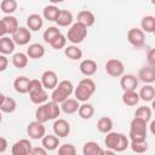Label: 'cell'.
Listing matches in <instances>:
<instances>
[{"label":"cell","instance_id":"6da1fadb","mask_svg":"<svg viewBox=\"0 0 155 155\" xmlns=\"http://www.w3.org/2000/svg\"><path fill=\"white\" fill-rule=\"evenodd\" d=\"M94 92H96L94 81L90 78H85V79L80 80L78 86L74 88L73 93L75 94V99H78L79 102H87Z\"/></svg>","mask_w":155,"mask_h":155},{"label":"cell","instance_id":"7a4b0ae2","mask_svg":"<svg viewBox=\"0 0 155 155\" xmlns=\"http://www.w3.org/2000/svg\"><path fill=\"white\" fill-rule=\"evenodd\" d=\"M73 92H74V85H73V82L70 80H62L52 90L51 101L61 104L63 101H65L67 98H69Z\"/></svg>","mask_w":155,"mask_h":155},{"label":"cell","instance_id":"3957f363","mask_svg":"<svg viewBox=\"0 0 155 155\" xmlns=\"http://www.w3.org/2000/svg\"><path fill=\"white\" fill-rule=\"evenodd\" d=\"M148 134V122L139 117H133L130 124V139L131 140H143L147 139Z\"/></svg>","mask_w":155,"mask_h":155},{"label":"cell","instance_id":"277c9868","mask_svg":"<svg viewBox=\"0 0 155 155\" xmlns=\"http://www.w3.org/2000/svg\"><path fill=\"white\" fill-rule=\"evenodd\" d=\"M87 36V27H85L82 23L76 22L73 23L70 25V28L68 29V34H67V39L73 44V45H78L80 42H82Z\"/></svg>","mask_w":155,"mask_h":155},{"label":"cell","instance_id":"5b68a950","mask_svg":"<svg viewBox=\"0 0 155 155\" xmlns=\"http://www.w3.org/2000/svg\"><path fill=\"white\" fill-rule=\"evenodd\" d=\"M127 40L133 47L139 48L145 42V33L139 28H131L127 31Z\"/></svg>","mask_w":155,"mask_h":155},{"label":"cell","instance_id":"8992f818","mask_svg":"<svg viewBox=\"0 0 155 155\" xmlns=\"http://www.w3.org/2000/svg\"><path fill=\"white\" fill-rule=\"evenodd\" d=\"M105 71L108 75L110 76H114V78H119L124 74L125 71V67H124V63L119 59H115V58H110L105 63Z\"/></svg>","mask_w":155,"mask_h":155},{"label":"cell","instance_id":"52a82bcc","mask_svg":"<svg viewBox=\"0 0 155 155\" xmlns=\"http://www.w3.org/2000/svg\"><path fill=\"white\" fill-rule=\"evenodd\" d=\"M27 133L31 139H41L46 134V128L42 122L39 121H31L27 126Z\"/></svg>","mask_w":155,"mask_h":155},{"label":"cell","instance_id":"ba28073f","mask_svg":"<svg viewBox=\"0 0 155 155\" xmlns=\"http://www.w3.org/2000/svg\"><path fill=\"white\" fill-rule=\"evenodd\" d=\"M31 39V33L28 28L25 27H18L17 30L12 34V40L16 45H19V46H23V45H27L29 44Z\"/></svg>","mask_w":155,"mask_h":155},{"label":"cell","instance_id":"9c48e42d","mask_svg":"<svg viewBox=\"0 0 155 155\" xmlns=\"http://www.w3.org/2000/svg\"><path fill=\"white\" fill-rule=\"evenodd\" d=\"M31 143L29 139H19L17 140L12 148H11V154L12 155H30V151H31Z\"/></svg>","mask_w":155,"mask_h":155},{"label":"cell","instance_id":"30bf717a","mask_svg":"<svg viewBox=\"0 0 155 155\" xmlns=\"http://www.w3.org/2000/svg\"><path fill=\"white\" fill-rule=\"evenodd\" d=\"M52 127H53L54 134L59 138H64V137L69 136V133H70V125L64 119H58V117L54 119Z\"/></svg>","mask_w":155,"mask_h":155},{"label":"cell","instance_id":"8fae6325","mask_svg":"<svg viewBox=\"0 0 155 155\" xmlns=\"http://www.w3.org/2000/svg\"><path fill=\"white\" fill-rule=\"evenodd\" d=\"M41 84L45 90H53L58 84V76L53 70H46L41 75Z\"/></svg>","mask_w":155,"mask_h":155},{"label":"cell","instance_id":"7c38bea8","mask_svg":"<svg viewBox=\"0 0 155 155\" xmlns=\"http://www.w3.org/2000/svg\"><path fill=\"white\" fill-rule=\"evenodd\" d=\"M120 86L122 91H133L138 86V79L132 74H122L120 80Z\"/></svg>","mask_w":155,"mask_h":155},{"label":"cell","instance_id":"4fadbf2b","mask_svg":"<svg viewBox=\"0 0 155 155\" xmlns=\"http://www.w3.org/2000/svg\"><path fill=\"white\" fill-rule=\"evenodd\" d=\"M138 78L144 84H153L155 81V65L143 67L138 73Z\"/></svg>","mask_w":155,"mask_h":155},{"label":"cell","instance_id":"5bb4252c","mask_svg":"<svg viewBox=\"0 0 155 155\" xmlns=\"http://www.w3.org/2000/svg\"><path fill=\"white\" fill-rule=\"evenodd\" d=\"M41 144L47 151L56 150L59 145V137H57L56 134H45L41 138Z\"/></svg>","mask_w":155,"mask_h":155},{"label":"cell","instance_id":"9a60e30c","mask_svg":"<svg viewBox=\"0 0 155 155\" xmlns=\"http://www.w3.org/2000/svg\"><path fill=\"white\" fill-rule=\"evenodd\" d=\"M80 71L85 76H92L97 71V63L93 59H84L80 63Z\"/></svg>","mask_w":155,"mask_h":155},{"label":"cell","instance_id":"2e32d148","mask_svg":"<svg viewBox=\"0 0 155 155\" xmlns=\"http://www.w3.org/2000/svg\"><path fill=\"white\" fill-rule=\"evenodd\" d=\"M44 25V19L38 13H31L28 16L27 18V27L29 30H33V31H36V30H40Z\"/></svg>","mask_w":155,"mask_h":155},{"label":"cell","instance_id":"e0dca14e","mask_svg":"<svg viewBox=\"0 0 155 155\" xmlns=\"http://www.w3.org/2000/svg\"><path fill=\"white\" fill-rule=\"evenodd\" d=\"M27 56L33 59H40L45 56V47L39 42L31 44L27 48Z\"/></svg>","mask_w":155,"mask_h":155},{"label":"cell","instance_id":"ac0fdd59","mask_svg":"<svg viewBox=\"0 0 155 155\" xmlns=\"http://www.w3.org/2000/svg\"><path fill=\"white\" fill-rule=\"evenodd\" d=\"M82 154L84 155H103L104 150L101 148V145L97 142L90 140L86 142L82 147Z\"/></svg>","mask_w":155,"mask_h":155},{"label":"cell","instance_id":"d6986e66","mask_svg":"<svg viewBox=\"0 0 155 155\" xmlns=\"http://www.w3.org/2000/svg\"><path fill=\"white\" fill-rule=\"evenodd\" d=\"M73 13L68 10H59V13L56 18V23L59 25V27H68V25H71L73 24Z\"/></svg>","mask_w":155,"mask_h":155},{"label":"cell","instance_id":"ffe728a7","mask_svg":"<svg viewBox=\"0 0 155 155\" xmlns=\"http://www.w3.org/2000/svg\"><path fill=\"white\" fill-rule=\"evenodd\" d=\"M79 101L75 98H67L61 103V110L65 114H74L79 109Z\"/></svg>","mask_w":155,"mask_h":155},{"label":"cell","instance_id":"44dd1931","mask_svg":"<svg viewBox=\"0 0 155 155\" xmlns=\"http://www.w3.org/2000/svg\"><path fill=\"white\" fill-rule=\"evenodd\" d=\"M78 22L82 23L85 27H92L96 22V17L93 15V12L88 11V10H82L78 13Z\"/></svg>","mask_w":155,"mask_h":155},{"label":"cell","instance_id":"7402d4cb","mask_svg":"<svg viewBox=\"0 0 155 155\" xmlns=\"http://www.w3.org/2000/svg\"><path fill=\"white\" fill-rule=\"evenodd\" d=\"M16 44L13 42L12 38L8 36H1L0 38V53L1 54H11L15 51Z\"/></svg>","mask_w":155,"mask_h":155},{"label":"cell","instance_id":"603a6c76","mask_svg":"<svg viewBox=\"0 0 155 155\" xmlns=\"http://www.w3.org/2000/svg\"><path fill=\"white\" fill-rule=\"evenodd\" d=\"M2 22H4L5 27H6L7 34H11V35H12V34L17 30V28L19 27L18 19H17L15 16H12V15H5L4 18H2Z\"/></svg>","mask_w":155,"mask_h":155},{"label":"cell","instance_id":"cb8c5ba5","mask_svg":"<svg viewBox=\"0 0 155 155\" xmlns=\"http://www.w3.org/2000/svg\"><path fill=\"white\" fill-rule=\"evenodd\" d=\"M139 99H143L144 102H151L155 97V88L151 84L144 85L139 91Z\"/></svg>","mask_w":155,"mask_h":155},{"label":"cell","instance_id":"d4e9b609","mask_svg":"<svg viewBox=\"0 0 155 155\" xmlns=\"http://www.w3.org/2000/svg\"><path fill=\"white\" fill-rule=\"evenodd\" d=\"M28 85H29V78L27 76H18L13 81V87L16 92L18 93H28Z\"/></svg>","mask_w":155,"mask_h":155},{"label":"cell","instance_id":"484cf974","mask_svg":"<svg viewBox=\"0 0 155 155\" xmlns=\"http://www.w3.org/2000/svg\"><path fill=\"white\" fill-rule=\"evenodd\" d=\"M78 113H79V116L84 120H88L93 116L94 114V108L92 104L90 103H86V102H82L81 105H79V109H78Z\"/></svg>","mask_w":155,"mask_h":155},{"label":"cell","instance_id":"4316f807","mask_svg":"<svg viewBox=\"0 0 155 155\" xmlns=\"http://www.w3.org/2000/svg\"><path fill=\"white\" fill-rule=\"evenodd\" d=\"M122 102H124V104H126L128 107H133V105L138 104L139 94L136 92V90H133V91H124Z\"/></svg>","mask_w":155,"mask_h":155},{"label":"cell","instance_id":"83f0119b","mask_svg":"<svg viewBox=\"0 0 155 155\" xmlns=\"http://www.w3.org/2000/svg\"><path fill=\"white\" fill-rule=\"evenodd\" d=\"M28 56L27 53H23V52H17L12 56V64L13 67L18 68V69H23L28 65Z\"/></svg>","mask_w":155,"mask_h":155},{"label":"cell","instance_id":"f1b7e54d","mask_svg":"<svg viewBox=\"0 0 155 155\" xmlns=\"http://www.w3.org/2000/svg\"><path fill=\"white\" fill-rule=\"evenodd\" d=\"M59 13V8L56 6V5H48V6H45L44 10H42V16L47 21H51V22H54L57 16Z\"/></svg>","mask_w":155,"mask_h":155},{"label":"cell","instance_id":"f546056e","mask_svg":"<svg viewBox=\"0 0 155 155\" xmlns=\"http://www.w3.org/2000/svg\"><path fill=\"white\" fill-rule=\"evenodd\" d=\"M140 27L144 33H154L155 31V17L154 16H144L142 18Z\"/></svg>","mask_w":155,"mask_h":155},{"label":"cell","instance_id":"4dcf8cb0","mask_svg":"<svg viewBox=\"0 0 155 155\" xmlns=\"http://www.w3.org/2000/svg\"><path fill=\"white\" fill-rule=\"evenodd\" d=\"M105 139H104V144L108 149L113 150L115 153V148H116V144H117V140H119V137H120V133L117 132H108L105 133Z\"/></svg>","mask_w":155,"mask_h":155},{"label":"cell","instance_id":"1f68e13d","mask_svg":"<svg viewBox=\"0 0 155 155\" xmlns=\"http://www.w3.org/2000/svg\"><path fill=\"white\" fill-rule=\"evenodd\" d=\"M64 54L69 59H73V61H78V59H81L82 58V51L78 46H75V45L67 46L64 48Z\"/></svg>","mask_w":155,"mask_h":155},{"label":"cell","instance_id":"d6a6232c","mask_svg":"<svg viewBox=\"0 0 155 155\" xmlns=\"http://www.w3.org/2000/svg\"><path fill=\"white\" fill-rule=\"evenodd\" d=\"M17 108V103L16 101L12 98V97H6L5 96V99L2 101L1 105H0V110L1 113H6V114H10V113H13Z\"/></svg>","mask_w":155,"mask_h":155},{"label":"cell","instance_id":"836d02e7","mask_svg":"<svg viewBox=\"0 0 155 155\" xmlns=\"http://www.w3.org/2000/svg\"><path fill=\"white\" fill-rule=\"evenodd\" d=\"M97 128L102 133H108L113 130V120L108 116H103L97 122Z\"/></svg>","mask_w":155,"mask_h":155},{"label":"cell","instance_id":"e575fe53","mask_svg":"<svg viewBox=\"0 0 155 155\" xmlns=\"http://www.w3.org/2000/svg\"><path fill=\"white\" fill-rule=\"evenodd\" d=\"M46 104V109H47V113H48V117L50 120H54L59 116L61 114V107L58 103L51 101V102H45Z\"/></svg>","mask_w":155,"mask_h":155},{"label":"cell","instance_id":"d590c367","mask_svg":"<svg viewBox=\"0 0 155 155\" xmlns=\"http://www.w3.org/2000/svg\"><path fill=\"white\" fill-rule=\"evenodd\" d=\"M17 1L16 0H2L0 4V10L5 15H12L17 10Z\"/></svg>","mask_w":155,"mask_h":155},{"label":"cell","instance_id":"8d00e7d4","mask_svg":"<svg viewBox=\"0 0 155 155\" xmlns=\"http://www.w3.org/2000/svg\"><path fill=\"white\" fill-rule=\"evenodd\" d=\"M29 98H30V101H31L34 104L40 105V104H42V103L47 102L48 94H47L46 90H45V88H42V90H41V91H39V92H35V93L29 94Z\"/></svg>","mask_w":155,"mask_h":155},{"label":"cell","instance_id":"74e56055","mask_svg":"<svg viewBox=\"0 0 155 155\" xmlns=\"http://www.w3.org/2000/svg\"><path fill=\"white\" fill-rule=\"evenodd\" d=\"M35 120L39 121V122H42L45 124L46 121L50 120L48 117V113H47V109H46V104L42 103L38 107V109L35 110Z\"/></svg>","mask_w":155,"mask_h":155},{"label":"cell","instance_id":"f35d334b","mask_svg":"<svg viewBox=\"0 0 155 155\" xmlns=\"http://www.w3.org/2000/svg\"><path fill=\"white\" fill-rule=\"evenodd\" d=\"M130 147L132 149V151L137 153V154H143L148 150V143L145 139L143 140H131Z\"/></svg>","mask_w":155,"mask_h":155},{"label":"cell","instance_id":"ab89813d","mask_svg":"<svg viewBox=\"0 0 155 155\" xmlns=\"http://www.w3.org/2000/svg\"><path fill=\"white\" fill-rule=\"evenodd\" d=\"M61 34V30L57 28V27H48L45 31H44V34H42V38H44V41L45 42H47V44H50L57 35H59Z\"/></svg>","mask_w":155,"mask_h":155},{"label":"cell","instance_id":"60d3db41","mask_svg":"<svg viewBox=\"0 0 155 155\" xmlns=\"http://www.w3.org/2000/svg\"><path fill=\"white\" fill-rule=\"evenodd\" d=\"M134 116H136V117H139V119H143L144 121L148 122V121L151 120V109H150L149 107H145V105L139 107V108L136 110Z\"/></svg>","mask_w":155,"mask_h":155},{"label":"cell","instance_id":"b9f144b4","mask_svg":"<svg viewBox=\"0 0 155 155\" xmlns=\"http://www.w3.org/2000/svg\"><path fill=\"white\" fill-rule=\"evenodd\" d=\"M51 47L54 48V50H61V48H64L65 45H67V36L63 35L62 33L59 35H57L51 42H50Z\"/></svg>","mask_w":155,"mask_h":155},{"label":"cell","instance_id":"7bdbcfd3","mask_svg":"<svg viewBox=\"0 0 155 155\" xmlns=\"http://www.w3.org/2000/svg\"><path fill=\"white\" fill-rule=\"evenodd\" d=\"M128 147H130V140H128V138H127L125 134L120 133V137H119V140H117V144H116L115 151H117V153L125 151Z\"/></svg>","mask_w":155,"mask_h":155},{"label":"cell","instance_id":"ee69618b","mask_svg":"<svg viewBox=\"0 0 155 155\" xmlns=\"http://www.w3.org/2000/svg\"><path fill=\"white\" fill-rule=\"evenodd\" d=\"M44 87H42V84L40 80L38 79H31L29 80V85H28V93L31 94V93H35V92H39L41 91Z\"/></svg>","mask_w":155,"mask_h":155},{"label":"cell","instance_id":"f6af8a7d","mask_svg":"<svg viewBox=\"0 0 155 155\" xmlns=\"http://www.w3.org/2000/svg\"><path fill=\"white\" fill-rule=\"evenodd\" d=\"M58 154L59 155H75L76 154V149L73 144H63L58 148Z\"/></svg>","mask_w":155,"mask_h":155},{"label":"cell","instance_id":"bcb514c9","mask_svg":"<svg viewBox=\"0 0 155 155\" xmlns=\"http://www.w3.org/2000/svg\"><path fill=\"white\" fill-rule=\"evenodd\" d=\"M46 154L47 150L44 147H33L30 151V155H46Z\"/></svg>","mask_w":155,"mask_h":155},{"label":"cell","instance_id":"7dc6e473","mask_svg":"<svg viewBox=\"0 0 155 155\" xmlns=\"http://www.w3.org/2000/svg\"><path fill=\"white\" fill-rule=\"evenodd\" d=\"M147 61L149 65H155V48H150L147 54Z\"/></svg>","mask_w":155,"mask_h":155},{"label":"cell","instance_id":"c3c4849f","mask_svg":"<svg viewBox=\"0 0 155 155\" xmlns=\"http://www.w3.org/2000/svg\"><path fill=\"white\" fill-rule=\"evenodd\" d=\"M8 65V59L5 54H0V71H5Z\"/></svg>","mask_w":155,"mask_h":155},{"label":"cell","instance_id":"681fc988","mask_svg":"<svg viewBox=\"0 0 155 155\" xmlns=\"http://www.w3.org/2000/svg\"><path fill=\"white\" fill-rule=\"evenodd\" d=\"M7 140H6V138H4V137H0V154L1 153H5L6 151V149H7Z\"/></svg>","mask_w":155,"mask_h":155},{"label":"cell","instance_id":"f907efd6","mask_svg":"<svg viewBox=\"0 0 155 155\" xmlns=\"http://www.w3.org/2000/svg\"><path fill=\"white\" fill-rule=\"evenodd\" d=\"M6 34H7V31H6V27H5L4 22H2V19H0V38H1V36H5Z\"/></svg>","mask_w":155,"mask_h":155},{"label":"cell","instance_id":"816d5d0a","mask_svg":"<svg viewBox=\"0 0 155 155\" xmlns=\"http://www.w3.org/2000/svg\"><path fill=\"white\" fill-rule=\"evenodd\" d=\"M48 1H51V2L54 5V4H59V2H63V1H65V0H48Z\"/></svg>","mask_w":155,"mask_h":155},{"label":"cell","instance_id":"f5cc1de1","mask_svg":"<svg viewBox=\"0 0 155 155\" xmlns=\"http://www.w3.org/2000/svg\"><path fill=\"white\" fill-rule=\"evenodd\" d=\"M4 99H5V94L2 92H0V105H1V103H2Z\"/></svg>","mask_w":155,"mask_h":155},{"label":"cell","instance_id":"db71d44e","mask_svg":"<svg viewBox=\"0 0 155 155\" xmlns=\"http://www.w3.org/2000/svg\"><path fill=\"white\" fill-rule=\"evenodd\" d=\"M1 120H2V115H1V110H0V122H1Z\"/></svg>","mask_w":155,"mask_h":155}]
</instances>
